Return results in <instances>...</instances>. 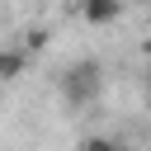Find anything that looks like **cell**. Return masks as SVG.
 <instances>
[{"label":"cell","mask_w":151,"mask_h":151,"mask_svg":"<svg viewBox=\"0 0 151 151\" xmlns=\"http://www.w3.org/2000/svg\"><path fill=\"white\" fill-rule=\"evenodd\" d=\"M99 94H104V66L94 57H80V61H71L61 71V99L71 109H90Z\"/></svg>","instance_id":"obj_1"},{"label":"cell","mask_w":151,"mask_h":151,"mask_svg":"<svg viewBox=\"0 0 151 151\" xmlns=\"http://www.w3.org/2000/svg\"><path fill=\"white\" fill-rule=\"evenodd\" d=\"M80 19L85 24H118L123 19V0H85L80 5Z\"/></svg>","instance_id":"obj_2"},{"label":"cell","mask_w":151,"mask_h":151,"mask_svg":"<svg viewBox=\"0 0 151 151\" xmlns=\"http://www.w3.org/2000/svg\"><path fill=\"white\" fill-rule=\"evenodd\" d=\"M24 71H28V52L19 42H5L0 47V80H19Z\"/></svg>","instance_id":"obj_3"},{"label":"cell","mask_w":151,"mask_h":151,"mask_svg":"<svg viewBox=\"0 0 151 151\" xmlns=\"http://www.w3.org/2000/svg\"><path fill=\"white\" fill-rule=\"evenodd\" d=\"M76 151H132L127 142H118V137H104V132H94V137H85Z\"/></svg>","instance_id":"obj_4"},{"label":"cell","mask_w":151,"mask_h":151,"mask_svg":"<svg viewBox=\"0 0 151 151\" xmlns=\"http://www.w3.org/2000/svg\"><path fill=\"white\" fill-rule=\"evenodd\" d=\"M19 47H24L28 57L42 52V47H47V28H24V42H19Z\"/></svg>","instance_id":"obj_5"},{"label":"cell","mask_w":151,"mask_h":151,"mask_svg":"<svg viewBox=\"0 0 151 151\" xmlns=\"http://www.w3.org/2000/svg\"><path fill=\"white\" fill-rule=\"evenodd\" d=\"M146 104H151V76H146Z\"/></svg>","instance_id":"obj_6"}]
</instances>
